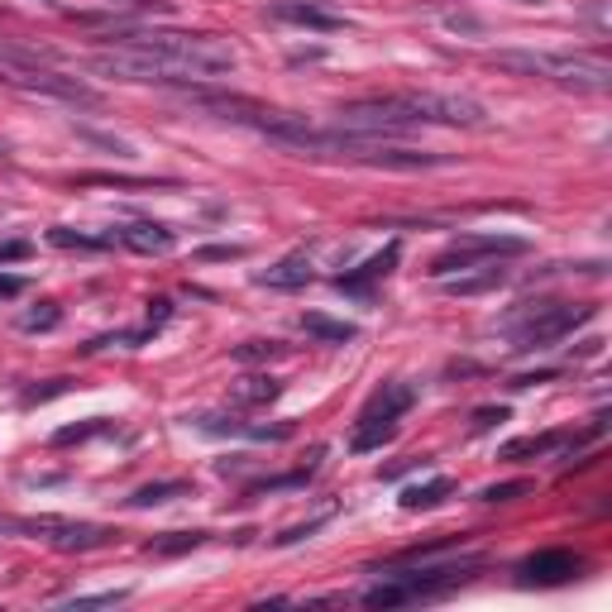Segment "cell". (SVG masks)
Listing matches in <instances>:
<instances>
[{
    "instance_id": "obj_1",
    "label": "cell",
    "mask_w": 612,
    "mask_h": 612,
    "mask_svg": "<svg viewBox=\"0 0 612 612\" xmlns=\"http://www.w3.org/2000/svg\"><path fill=\"white\" fill-rule=\"evenodd\" d=\"M115 48H144V53H163V58H177L182 67L197 72V82H211V77H225L235 72V48L230 39H216V34H182V29H115L110 34Z\"/></svg>"
},
{
    "instance_id": "obj_2",
    "label": "cell",
    "mask_w": 612,
    "mask_h": 612,
    "mask_svg": "<svg viewBox=\"0 0 612 612\" xmlns=\"http://www.w3.org/2000/svg\"><path fill=\"white\" fill-rule=\"evenodd\" d=\"M493 67L522 72V77H546L560 87H584V91H608L612 67L589 53H550V48H498Z\"/></svg>"
},
{
    "instance_id": "obj_3",
    "label": "cell",
    "mask_w": 612,
    "mask_h": 612,
    "mask_svg": "<svg viewBox=\"0 0 612 612\" xmlns=\"http://www.w3.org/2000/svg\"><path fill=\"white\" fill-rule=\"evenodd\" d=\"M479 560H464V565H421V569H388V579H378L364 589V603L369 608H402V603H426V598H440V593L459 589L469 574H474Z\"/></svg>"
},
{
    "instance_id": "obj_4",
    "label": "cell",
    "mask_w": 612,
    "mask_h": 612,
    "mask_svg": "<svg viewBox=\"0 0 612 612\" xmlns=\"http://www.w3.org/2000/svg\"><path fill=\"white\" fill-rule=\"evenodd\" d=\"M87 67L101 72V77H115V82H153V87L197 82L192 67H182L177 58H163V53H144V48H106V53H91Z\"/></svg>"
},
{
    "instance_id": "obj_5",
    "label": "cell",
    "mask_w": 612,
    "mask_h": 612,
    "mask_svg": "<svg viewBox=\"0 0 612 612\" xmlns=\"http://www.w3.org/2000/svg\"><path fill=\"white\" fill-rule=\"evenodd\" d=\"M393 101L407 110L412 125H450V130H483L488 125V110L459 91H402Z\"/></svg>"
},
{
    "instance_id": "obj_6",
    "label": "cell",
    "mask_w": 612,
    "mask_h": 612,
    "mask_svg": "<svg viewBox=\"0 0 612 612\" xmlns=\"http://www.w3.org/2000/svg\"><path fill=\"white\" fill-rule=\"evenodd\" d=\"M598 316V306H569V302H550V306H531L526 311V326H517V345L512 350H546L555 340H565L569 330H579L584 321Z\"/></svg>"
},
{
    "instance_id": "obj_7",
    "label": "cell",
    "mask_w": 612,
    "mask_h": 612,
    "mask_svg": "<svg viewBox=\"0 0 612 612\" xmlns=\"http://www.w3.org/2000/svg\"><path fill=\"white\" fill-rule=\"evenodd\" d=\"M531 244L517 235H459L455 244H445L431 259V278H450L459 268H474L483 259H503V254H526Z\"/></svg>"
},
{
    "instance_id": "obj_8",
    "label": "cell",
    "mask_w": 612,
    "mask_h": 612,
    "mask_svg": "<svg viewBox=\"0 0 612 612\" xmlns=\"http://www.w3.org/2000/svg\"><path fill=\"white\" fill-rule=\"evenodd\" d=\"M268 15H273V20H283V24L321 29V34H335V29H345V24H350L340 10H330V5H321V0H278Z\"/></svg>"
},
{
    "instance_id": "obj_9",
    "label": "cell",
    "mask_w": 612,
    "mask_h": 612,
    "mask_svg": "<svg viewBox=\"0 0 612 612\" xmlns=\"http://www.w3.org/2000/svg\"><path fill=\"white\" fill-rule=\"evenodd\" d=\"M517 574H522V584H569L579 574V555H569V550H541V555L522 560Z\"/></svg>"
},
{
    "instance_id": "obj_10",
    "label": "cell",
    "mask_w": 612,
    "mask_h": 612,
    "mask_svg": "<svg viewBox=\"0 0 612 612\" xmlns=\"http://www.w3.org/2000/svg\"><path fill=\"white\" fill-rule=\"evenodd\" d=\"M120 244H125V249H134V254H149V259H158V254H173V249H177V235L168 230V225H158V220H134V225H125V230H120Z\"/></svg>"
},
{
    "instance_id": "obj_11",
    "label": "cell",
    "mask_w": 612,
    "mask_h": 612,
    "mask_svg": "<svg viewBox=\"0 0 612 612\" xmlns=\"http://www.w3.org/2000/svg\"><path fill=\"white\" fill-rule=\"evenodd\" d=\"M197 431L206 436H249V440H287L292 436V426H249L240 416H197Z\"/></svg>"
},
{
    "instance_id": "obj_12",
    "label": "cell",
    "mask_w": 612,
    "mask_h": 612,
    "mask_svg": "<svg viewBox=\"0 0 612 612\" xmlns=\"http://www.w3.org/2000/svg\"><path fill=\"white\" fill-rule=\"evenodd\" d=\"M397 259H402V244H388V249H383V254H373L359 273H340V278H335V287H340V292H359V297H369V287L378 283V278H388Z\"/></svg>"
},
{
    "instance_id": "obj_13",
    "label": "cell",
    "mask_w": 612,
    "mask_h": 612,
    "mask_svg": "<svg viewBox=\"0 0 612 612\" xmlns=\"http://www.w3.org/2000/svg\"><path fill=\"white\" fill-rule=\"evenodd\" d=\"M412 402H416L412 383H383V388L364 402V412H359V416H373V421H397V416L412 412Z\"/></svg>"
},
{
    "instance_id": "obj_14",
    "label": "cell",
    "mask_w": 612,
    "mask_h": 612,
    "mask_svg": "<svg viewBox=\"0 0 612 612\" xmlns=\"http://www.w3.org/2000/svg\"><path fill=\"white\" fill-rule=\"evenodd\" d=\"M254 283L273 287V292H297V287L311 283V259H306V254H287V259H278L273 268H263Z\"/></svg>"
},
{
    "instance_id": "obj_15",
    "label": "cell",
    "mask_w": 612,
    "mask_h": 612,
    "mask_svg": "<svg viewBox=\"0 0 612 612\" xmlns=\"http://www.w3.org/2000/svg\"><path fill=\"white\" fill-rule=\"evenodd\" d=\"M302 330L306 335H316V340H326V345H350V340H359V326H350V321H330V316H321V311H306Z\"/></svg>"
},
{
    "instance_id": "obj_16",
    "label": "cell",
    "mask_w": 612,
    "mask_h": 612,
    "mask_svg": "<svg viewBox=\"0 0 612 612\" xmlns=\"http://www.w3.org/2000/svg\"><path fill=\"white\" fill-rule=\"evenodd\" d=\"M397 436V421H373V416H359V426H354L350 436V450L354 455H369L378 445H388Z\"/></svg>"
},
{
    "instance_id": "obj_17",
    "label": "cell",
    "mask_w": 612,
    "mask_h": 612,
    "mask_svg": "<svg viewBox=\"0 0 612 612\" xmlns=\"http://www.w3.org/2000/svg\"><path fill=\"white\" fill-rule=\"evenodd\" d=\"M450 493H455V483H450V479L416 483V488H407V493H402V512H431V507H440Z\"/></svg>"
},
{
    "instance_id": "obj_18",
    "label": "cell",
    "mask_w": 612,
    "mask_h": 612,
    "mask_svg": "<svg viewBox=\"0 0 612 612\" xmlns=\"http://www.w3.org/2000/svg\"><path fill=\"white\" fill-rule=\"evenodd\" d=\"M507 283V268H483V273H469V278H445V292L455 297H479V292H493V287Z\"/></svg>"
},
{
    "instance_id": "obj_19",
    "label": "cell",
    "mask_w": 612,
    "mask_h": 612,
    "mask_svg": "<svg viewBox=\"0 0 612 612\" xmlns=\"http://www.w3.org/2000/svg\"><path fill=\"white\" fill-rule=\"evenodd\" d=\"M560 445H574V436H565V431H550V436H526V440H512V445L503 450V459L546 455V450H560Z\"/></svg>"
},
{
    "instance_id": "obj_20",
    "label": "cell",
    "mask_w": 612,
    "mask_h": 612,
    "mask_svg": "<svg viewBox=\"0 0 612 612\" xmlns=\"http://www.w3.org/2000/svg\"><path fill=\"white\" fill-rule=\"evenodd\" d=\"M278 393H283V383L268 378V373H259V378H244L240 388H235V402H240V407H259V402H273Z\"/></svg>"
},
{
    "instance_id": "obj_21",
    "label": "cell",
    "mask_w": 612,
    "mask_h": 612,
    "mask_svg": "<svg viewBox=\"0 0 612 612\" xmlns=\"http://www.w3.org/2000/svg\"><path fill=\"white\" fill-rule=\"evenodd\" d=\"M48 244H58V249H110V244H115V230H110V235H82V230L58 225V230H48Z\"/></svg>"
},
{
    "instance_id": "obj_22",
    "label": "cell",
    "mask_w": 612,
    "mask_h": 612,
    "mask_svg": "<svg viewBox=\"0 0 612 612\" xmlns=\"http://www.w3.org/2000/svg\"><path fill=\"white\" fill-rule=\"evenodd\" d=\"M197 546H206V531H168V536L149 541V555H182V550Z\"/></svg>"
},
{
    "instance_id": "obj_23",
    "label": "cell",
    "mask_w": 612,
    "mask_h": 612,
    "mask_svg": "<svg viewBox=\"0 0 612 612\" xmlns=\"http://www.w3.org/2000/svg\"><path fill=\"white\" fill-rule=\"evenodd\" d=\"M182 493H192L187 483H144L139 493H130V507H158V503H173Z\"/></svg>"
},
{
    "instance_id": "obj_24",
    "label": "cell",
    "mask_w": 612,
    "mask_h": 612,
    "mask_svg": "<svg viewBox=\"0 0 612 612\" xmlns=\"http://www.w3.org/2000/svg\"><path fill=\"white\" fill-rule=\"evenodd\" d=\"M58 321H63V311H58L53 302H39L34 311H24V316H20V330H29V335H39V330H53Z\"/></svg>"
},
{
    "instance_id": "obj_25",
    "label": "cell",
    "mask_w": 612,
    "mask_h": 612,
    "mask_svg": "<svg viewBox=\"0 0 612 612\" xmlns=\"http://www.w3.org/2000/svg\"><path fill=\"white\" fill-rule=\"evenodd\" d=\"M283 354H287L283 340H249V345L235 350V359H240V364H259V359H283Z\"/></svg>"
},
{
    "instance_id": "obj_26",
    "label": "cell",
    "mask_w": 612,
    "mask_h": 612,
    "mask_svg": "<svg viewBox=\"0 0 612 612\" xmlns=\"http://www.w3.org/2000/svg\"><path fill=\"white\" fill-rule=\"evenodd\" d=\"M130 589H106V593H82V598H67L63 608L77 612V608H115V603H125Z\"/></svg>"
},
{
    "instance_id": "obj_27",
    "label": "cell",
    "mask_w": 612,
    "mask_h": 612,
    "mask_svg": "<svg viewBox=\"0 0 612 612\" xmlns=\"http://www.w3.org/2000/svg\"><path fill=\"white\" fill-rule=\"evenodd\" d=\"M531 493V483L517 479V483H493V488H483L479 498L483 503H517V498H526Z\"/></svg>"
},
{
    "instance_id": "obj_28",
    "label": "cell",
    "mask_w": 612,
    "mask_h": 612,
    "mask_svg": "<svg viewBox=\"0 0 612 612\" xmlns=\"http://www.w3.org/2000/svg\"><path fill=\"white\" fill-rule=\"evenodd\" d=\"M106 431V421L96 416V421H87V426H63L58 436H53V445H77V440H91V436H101Z\"/></svg>"
},
{
    "instance_id": "obj_29",
    "label": "cell",
    "mask_w": 612,
    "mask_h": 612,
    "mask_svg": "<svg viewBox=\"0 0 612 612\" xmlns=\"http://www.w3.org/2000/svg\"><path fill=\"white\" fill-rule=\"evenodd\" d=\"M330 522V512H321V517H311V522L306 526H287L283 536H273V546H297V541H306V536H311V531H321V526Z\"/></svg>"
},
{
    "instance_id": "obj_30",
    "label": "cell",
    "mask_w": 612,
    "mask_h": 612,
    "mask_svg": "<svg viewBox=\"0 0 612 612\" xmlns=\"http://www.w3.org/2000/svg\"><path fill=\"white\" fill-rule=\"evenodd\" d=\"M311 474H287V479H268V483H254L249 488V498H263V493H278V488H302Z\"/></svg>"
},
{
    "instance_id": "obj_31",
    "label": "cell",
    "mask_w": 612,
    "mask_h": 612,
    "mask_svg": "<svg viewBox=\"0 0 612 612\" xmlns=\"http://www.w3.org/2000/svg\"><path fill=\"white\" fill-rule=\"evenodd\" d=\"M498 421H507V407H479L474 412V431H493Z\"/></svg>"
},
{
    "instance_id": "obj_32",
    "label": "cell",
    "mask_w": 612,
    "mask_h": 612,
    "mask_svg": "<svg viewBox=\"0 0 612 612\" xmlns=\"http://www.w3.org/2000/svg\"><path fill=\"white\" fill-rule=\"evenodd\" d=\"M67 388H72V383H67V378H53V383H48V388H29V393H24V402H48V397L67 393Z\"/></svg>"
},
{
    "instance_id": "obj_33",
    "label": "cell",
    "mask_w": 612,
    "mask_h": 612,
    "mask_svg": "<svg viewBox=\"0 0 612 612\" xmlns=\"http://www.w3.org/2000/svg\"><path fill=\"white\" fill-rule=\"evenodd\" d=\"M168 316H173V302H168V297H158V302H149V326H153V330L163 326Z\"/></svg>"
},
{
    "instance_id": "obj_34",
    "label": "cell",
    "mask_w": 612,
    "mask_h": 612,
    "mask_svg": "<svg viewBox=\"0 0 612 612\" xmlns=\"http://www.w3.org/2000/svg\"><path fill=\"white\" fill-rule=\"evenodd\" d=\"M29 254V244L24 240H10V244H0V263H10V259H24Z\"/></svg>"
},
{
    "instance_id": "obj_35",
    "label": "cell",
    "mask_w": 612,
    "mask_h": 612,
    "mask_svg": "<svg viewBox=\"0 0 612 612\" xmlns=\"http://www.w3.org/2000/svg\"><path fill=\"white\" fill-rule=\"evenodd\" d=\"M24 292V278H10V273H0V297H20Z\"/></svg>"
},
{
    "instance_id": "obj_36",
    "label": "cell",
    "mask_w": 612,
    "mask_h": 612,
    "mask_svg": "<svg viewBox=\"0 0 612 612\" xmlns=\"http://www.w3.org/2000/svg\"><path fill=\"white\" fill-rule=\"evenodd\" d=\"M201 259H240V249H235V244H230V249L216 244V249H201Z\"/></svg>"
},
{
    "instance_id": "obj_37",
    "label": "cell",
    "mask_w": 612,
    "mask_h": 612,
    "mask_svg": "<svg viewBox=\"0 0 612 612\" xmlns=\"http://www.w3.org/2000/svg\"><path fill=\"white\" fill-rule=\"evenodd\" d=\"M130 5H139V10H149V5L153 10H168V0H130Z\"/></svg>"
},
{
    "instance_id": "obj_38",
    "label": "cell",
    "mask_w": 612,
    "mask_h": 612,
    "mask_svg": "<svg viewBox=\"0 0 612 612\" xmlns=\"http://www.w3.org/2000/svg\"><path fill=\"white\" fill-rule=\"evenodd\" d=\"M5 153H10V144H5V139H0V158H5Z\"/></svg>"
},
{
    "instance_id": "obj_39",
    "label": "cell",
    "mask_w": 612,
    "mask_h": 612,
    "mask_svg": "<svg viewBox=\"0 0 612 612\" xmlns=\"http://www.w3.org/2000/svg\"><path fill=\"white\" fill-rule=\"evenodd\" d=\"M517 5H541V0H517Z\"/></svg>"
}]
</instances>
